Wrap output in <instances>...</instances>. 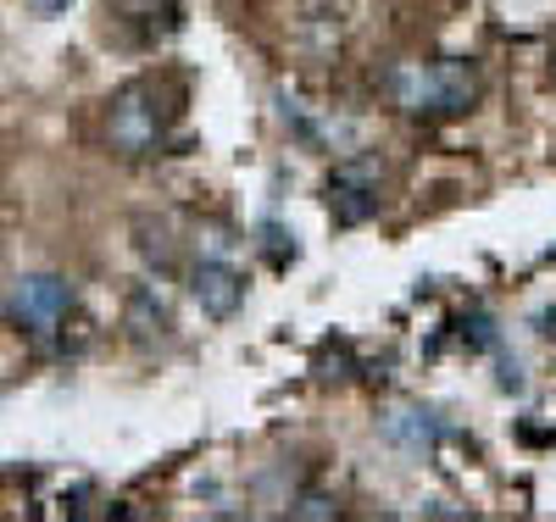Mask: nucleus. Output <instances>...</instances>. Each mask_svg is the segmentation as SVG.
Listing matches in <instances>:
<instances>
[{
    "label": "nucleus",
    "mask_w": 556,
    "mask_h": 522,
    "mask_svg": "<svg viewBox=\"0 0 556 522\" xmlns=\"http://www.w3.org/2000/svg\"><path fill=\"white\" fill-rule=\"evenodd\" d=\"M384 183H390V167H384L379 151H356V156L334 162V173H329V212H334V222L356 228L367 217H379Z\"/></svg>",
    "instance_id": "7ed1b4c3"
},
{
    "label": "nucleus",
    "mask_w": 556,
    "mask_h": 522,
    "mask_svg": "<svg viewBox=\"0 0 556 522\" xmlns=\"http://www.w3.org/2000/svg\"><path fill=\"white\" fill-rule=\"evenodd\" d=\"M551 84H556V56H551Z\"/></svg>",
    "instance_id": "9d476101"
},
{
    "label": "nucleus",
    "mask_w": 556,
    "mask_h": 522,
    "mask_svg": "<svg viewBox=\"0 0 556 522\" xmlns=\"http://www.w3.org/2000/svg\"><path fill=\"white\" fill-rule=\"evenodd\" d=\"M384 89H390V101L406 117H462L479 101V73H473V62H462V56L434 62V67L406 62V67H395L384 78Z\"/></svg>",
    "instance_id": "f257e3e1"
},
{
    "label": "nucleus",
    "mask_w": 556,
    "mask_h": 522,
    "mask_svg": "<svg viewBox=\"0 0 556 522\" xmlns=\"http://www.w3.org/2000/svg\"><path fill=\"white\" fill-rule=\"evenodd\" d=\"M128 322L139 328V334H151V328H167V306L146 290V283H139V290L128 295Z\"/></svg>",
    "instance_id": "0eeeda50"
},
{
    "label": "nucleus",
    "mask_w": 556,
    "mask_h": 522,
    "mask_svg": "<svg viewBox=\"0 0 556 522\" xmlns=\"http://www.w3.org/2000/svg\"><path fill=\"white\" fill-rule=\"evenodd\" d=\"M290 517H340V506L329 495H306L301 506H290Z\"/></svg>",
    "instance_id": "6e6552de"
},
{
    "label": "nucleus",
    "mask_w": 556,
    "mask_h": 522,
    "mask_svg": "<svg viewBox=\"0 0 556 522\" xmlns=\"http://www.w3.org/2000/svg\"><path fill=\"white\" fill-rule=\"evenodd\" d=\"M106 12L123 23H156V17H178V0H106Z\"/></svg>",
    "instance_id": "423d86ee"
},
{
    "label": "nucleus",
    "mask_w": 556,
    "mask_h": 522,
    "mask_svg": "<svg viewBox=\"0 0 556 522\" xmlns=\"http://www.w3.org/2000/svg\"><path fill=\"white\" fill-rule=\"evenodd\" d=\"M190 295L206 317H235L245 301V272L228 267V262H195L190 272Z\"/></svg>",
    "instance_id": "39448f33"
},
{
    "label": "nucleus",
    "mask_w": 556,
    "mask_h": 522,
    "mask_svg": "<svg viewBox=\"0 0 556 522\" xmlns=\"http://www.w3.org/2000/svg\"><path fill=\"white\" fill-rule=\"evenodd\" d=\"M7 311H12L17 328H28V334H51V328L73 311V283L56 278V272H28V278L12 283Z\"/></svg>",
    "instance_id": "20e7f679"
},
{
    "label": "nucleus",
    "mask_w": 556,
    "mask_h": 522,
    "mask_svg": "<svg viewBox=\"0 0 556 522\" xmlns=\"http://www.w3.org/2000/svg\"><path fill=\"white\" fill-rule=\"evenodd\" d=\"M34 12H67V0H28Z\"/></svg>",
    "instance_id": "1a4fd4ad"
},
{
    "label": "nucleus",
    "mask_w": 556,
    "mask_h": 522,
    "mask_svg": "<svg viewBox=\"0 0 556 522\" xmlns=\"http://www.w3.org/2000/svg\"><path fill=\"white\" fill-rule=\"evenodd\" d=\"M106 139H112V151H123L128 162L162 151L167 112H162L156 84H128V89H117V101H112V112H106Z\"/></svg>",
    "instance_id": "f03ea898"
}]
</instances>
